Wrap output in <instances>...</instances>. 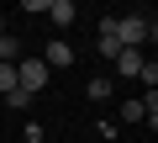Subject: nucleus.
Instances as JSON below:
<instances>
[{
    "label": "nucleus",
    "instance_id": "1",
    "mask_svg": "<svg viewBox=\"0 0 158 143\" xmlns=\"http://www.w3.org/2000/svg\"><path fill=\"white\" fill-rule=\"evenodd\" d=\"M153 32H158L153 16H116V42H121V48H142Z\"/></svg>",
    "mask_w": 158,
    "mask_h": 143
},
{
    "label": "nucleus",
    "instance_id": "2",
    "mask_svg": "<svg viewBox=\"0 0 158 143\" xmlns=\"http://www.w3.org/2000/svg\"><path fill=\"white\" fill-rule=\"evenodd\" d=\"M42 85H48V64H42V58H21V64H16V90H21V96H37Z\"/></svg>",
    "mask_w": 158,
    "mask_h": 143
},
{
    "label": "nucleus",
    "instance_id": "3",
    "mask_svg": "<svg viewBox=\"0 0 158 143\" xmlns=\"http://www.w3.org/2000/svg\"><path fill=\"white\" fill-rule=\"evenodd\" d=\"M42 64H48V74H53V69H69L74 64V48L58 37V42H48V53H42Z\"/></svg>",
    "mask_w": 158,
    "mask_h": 143
},
{
    "label": "nucleus",
    "instance_id": "4",
    "mask_svg": "<svg viewBox=\"0 0 158 143\" xmlns=\"http://www.w3.org/2000/svg\"><path fill=\"white\" fill-rule=\"evenodd\" d=\"M142 64H148L142 48H121V53H116V74H142Z\"/></svg>",
    "mask_w": 158,
    "mask_h": 143
},
{
    "label": "nucleus",
    "instance_id": "5",
    "mask_svg": "<svg viewBox=\"0 0 158 143\" xmlns=\"http://www.w3.org/2000/svg\"><path fill=\"white\" fill-rule=\"evenodd\" d=\"M100 53H106V58H116V53H121V42H116V16H106V21H100Z\"/></svg>",
    "mask_w": 158,
    "mask_h": 143
},
{
    "label": "nucleus",
    "instance_id": "6",
    "mask_svg": "<svg viewBox=\"0 0 158 143\" xmlns=\"http://www.w3.org/2000/svg\"><path fill=\"white\" fill-rule=\"evenodd\" d=\"M48 16H53L58 27H69V21L79 16V11H74V0H48Z\"/></svg>",
    "mask_w": 158,
    "mask_h": 143
},
{
    "label": "nucleus",
    "instance_id": "7",
    "mask_svg": "<svg viewBox=\"0 0 158 143\" xmlns=\"http://www.w3.org/2000/svg\"><path fill=\"white\" fill-rule=\"evenodd\" d=\"M148 117V96L142 101H121V122H142Z\"/></svg>",
    "mask_w": 158,
    "mask_h": 143
},
{
    "label": "nucleus",
    "instance_id": "8",
    "mask_svg": "<svg viewBox=\"0 0 158 143\" xmlns=\"http://www.w3.org/2000/svg\"><path fill=\"white\" fill-rule=\"evenodd\" d=\"M85 96H90V101H111V80H106V74H100V80H90V85H85Z\"/></svg>",
    "mask_w": 158,
    "mask_h": 143
},
{
    "label": "nucleus",
    "instance_id": "9",
    "mask_svg": "<svg viewBox=\"0 0 158 143\" xmlns=\"http://www.w3.org/2000/svg\"><path fill=\"white\" fill-rule=\"evenodd\" d=\"M16 90V64H0V96Z\"/></svg>",
    "mask_w": 158,
    "mask_h": 143
},
{
    "label": "nucleus",
    "instance_id": "10",
    "mask_svg": "<svg viewBox=\"0 0 158 143\" xmlns=\"http://www.w3.org/2000/svg\"><path fill=\"white\" fill-rule=\"evenodd\" d=\"M137 80H142V85H148V96H153V90H158V64H153V58H148V64H142V74H137Z\"/></svg>",
    "mask_w": 158,
    "mask_h": 143
}]
</instances>
